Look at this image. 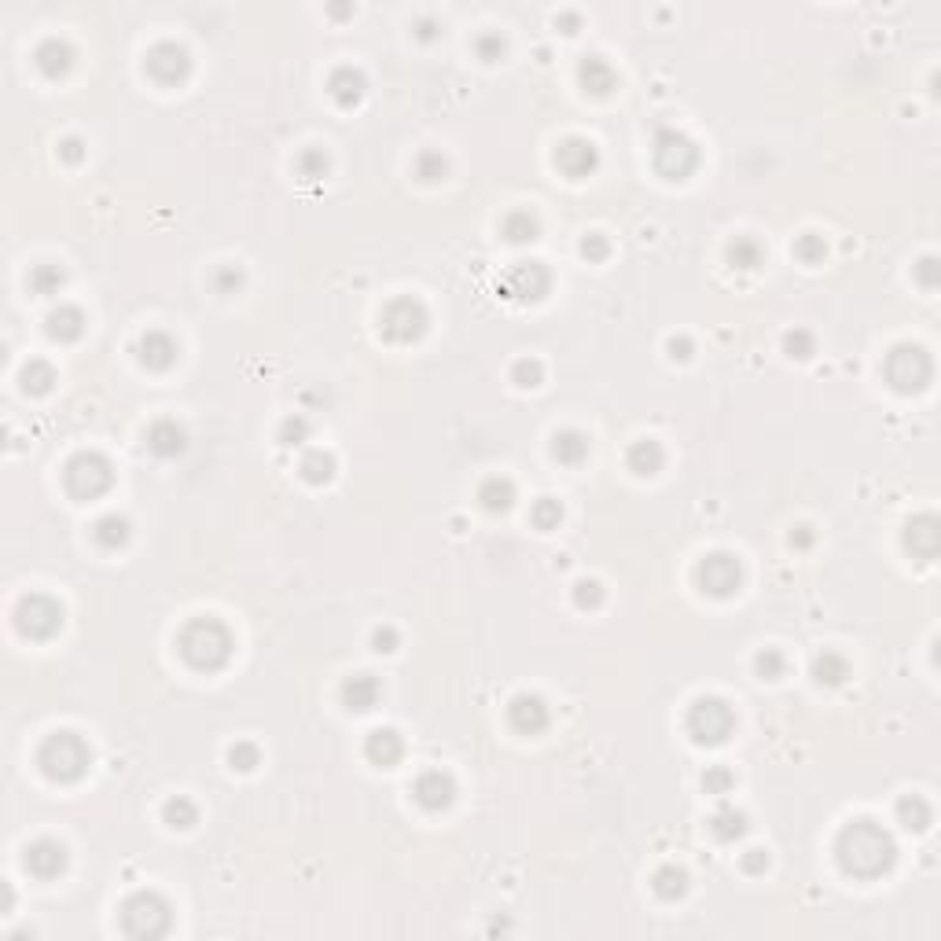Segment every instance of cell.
<instances>
[{
	"label": "cell",
	"mask_w": 941,
	"mask_h": 941,
	"mask_svg": "<svg viewBox=\"0 0 941 941\" xmlns=\"http://www.w3.org/2000/svg\"><path fill=\"white\" fill-rule=\"evenodd\" d=\"M144 74L162 89H177L192 78V52L181 41H155L144 52Z\"/></svg>",
	"instance_id": "obj_12"
},
{
	"label": "cell",
	"mask_w": 941,
	"mask_h": 941,
	"mask_svg": "<svg viewBox=\"0 0 941 941\" xmlns=\"http://www.w3.org/2000/svg\"><path fill=\"white\" fill-rule=\"evenodd\" d=\"M695 585L710 600H732L743 589V559L736 552H706L695 567Z\"/></svg>",
	"instance_id": "obj_11"
},
{
	"label": "cell",
	"mask_w": 941,
	"mask_h": 941,
	"mask_svg": "<svg viewBox=\"0 0 941 941\" xmlns=\"http://www.w3.org/2000/svg\"><path fill=\"white\" fill-rule=\"evenodd\" d=\"M570 596H574V607H581V611H596V607H603V585L596 578H581L574 581V589H570Z\"/></svg>",
	"instance_id": "obj_52"
},
{
	"label": "cell",
	"mask_w": 941,
	"mask_h": 941,
	"mask_svg": "<svg viewBox=\"0 0 941 941\" xmlns=\"http://www.w3.org/2000/svg\"><path fill=\"white\" fill-rule=\"evenodd\" d=\"M59 162H67V166H81L85 162V155H89V148H85V140L81 137H63L56 148Z\"/></svg>",
	"instance_id": "obj_57"
},
{
	"label": "cell",
	"mask_w": 941,
	"mask_h": 941,
	"mask_svg": "<svg viewBox=\"0 0 941 941\" xmlns=\"http://www.w3.org/2000/svg\"><path fill=\"white\" fill-rule=\"evenodd\" d=\"M556 26L563 30V34H578V30H581V15L578 12H559L556 15Z\"/></svg>",
	"instance_id": "obj_62"
},
{
	"label": "cell",
	"mask_w": 941,
	"mask_h": 941,
	"mask_svg": "<svg viewBox=\"0 0 941 941\" xmlns=\"http://www.w3.org/2000/svg\"><path fill=\"white\" fill-rule=\"evenodd\" d=\"M63 489L70 497L89 504V500L107 497L114 489V464L103 453H74L63 467Z\"/></svg>",
	"instance_id": "obj_8"
},
{
	"label": "cell",
	"mask_w": 941,
	"mask_h": 941,
	"mask_svg": "<svg viewBox=\"0 0 941 941\" xmlns=\"http://www.w3.org/2000/svg\"><path fill=\"white\" fill-rule=\"evenodd\" d=\"M471 52H475L478 63H486V67H497L500 59L508 56V37L500 34V30H482V34L471 41Z\"/></svg>",
	"instance_id": "obj_43"
},
{
	"label": "cell",
	"mask_w": 941,
	"mask_h": 941,
	"mask_svg": "<svg viewBox=\"0 0 941 941\" xmlns=\"http://www.w3.org/2000/svg\"><path fill=\"white\" fill-rule=\"evenodd\" d=\"M122 934L133 941H159L173 930V905L159 890H137L118 908Z\"/></svg>",
	"instance_id": "obj_4"
},
{
	"label": "cell",
	"mask_w": 941,
	"mask_h": 941,
	"mask_svg": "<svg viewBox=\"0 0 941 941\" xmlns=\"http://www.w3.org/2000/svg\"><path fill=\"white\" fill-rule=\"evenodd\" d=\"M162 824L170 831H192L199 824V805L188 798V794H173L162 805Z\"/></svg>",
	"instance_id": "obj_40"
},
{
	"label": "cell",
	"mask_w": 941,
	"mask_h": 941,
	"mask_svg": "<svg viewBox=\"0 0 941 941\" xmlns=\"http://www.w3.org/2000/svg\"><path fill=\"white\" fill-rule=\"evenodd\" d=\"M26 287H30L37 298L59 295V291L67 287V269L56 265V261H41V265H34V269L26 273Z\"/></svg>",
	"instance_id": "obj_39"
},
{
	"label": "cell",
	"mask_w": 941,
	"mask_h": 941,
	"mask_svg": "<svg viewBox=\"0 0 941 941\" xmlns=\"http://www.w3.org/2000/svg\"><path fill=\"white\" fill-rule=\"evenodd\" d=\"M328 15H331V19H350V15H353V4H331Z\"/></svg>",
	"instance_id": "obj_63"
},
{
	"label": "cell",
	"mask_w": 941,
	"mask_h": 941,
	"mask_svg": "<svg viewBox=\"0 0 941 941\" xmlns=\"http://www.w3.org/2000/svg\"><path fill=\"white\" fill-rule=\"evenodd\" d=\"M210 284H214V291L221 298H232V295H239V291L247 287V273H243L239 265H217L214 280H210Z\"/></svg>",
	"instance_id": "obj_51"
},
{
	"label": "cell",
	"mask_w": 941,
	"mask_h": 941,
	"mask_svg": "<svg viewBox=\"0 0 941 941\" xmlns=\"http://www.w3.org/2000/svg\"><path fill=\"white\" fill-rule=\"evenodd\" d=\"M74 63H78V48L70 45L67 37H45L34 52V67L41 70L48 81L67 78L70 70H74Z\"/></svg>",
	"instance_id": "obj_21"
},
{
	"label": "cell",
	"mask_w": 941,
	"mask_h": 941,
	"mask_svg": "<svg viewBox=\"0 0 941 941\" xmlns=\"http://www.w3.org/2000/svg\"><path fill=\"white\" fill-rule=\"evenodd\" d=\"M651 890H655L662 901H681L692 890V879L684 872L681 864H662L655 875H651Z\"/></svg>",
	"instance_id": "obj_38"
},
{
	"label": "cell",
	"mask_w": 941,
	"mask_h": 941,
	"mask_svg": "<svg viewBox=\"0 0 941 941\" xmlns=\"http://www.w3.org/2000/svg\"><path fill=\"white\" fill-rule=\"evenodd\" d=\"M578 85L589 92V96H600L603 100V96H614L622 81H618V70H614L607 59L592 52V56H581V63H578Z\"/></svg>",
	"instance_id": "obj_25"
},
{
	"label": "cell",
	"mask_w": 941,
	"mask_h": 941,
	"mask_svg": "<svg viewBox=\"0 0 941 941\" xmlns=\"http://www.w3.org/2000/svg\"><path fill=\"white\" fill-rule=\"evenodd\" d=\"M412 34H416V41H423V45H431V41H438V37H442V23H438L434 15H423L420 23H416V30H412Z\"/></svg>",
	"instance_id": "obj_61"
},
{
	"label": "cell",
	"mask_w": 941,
	"mask_h": 941,
	"mask_svg": "<svg viewBox=\"0 0 941 941\" xmlns=\"http://www.w3.org/2000/svg\"><path fill=\"white\" fill-rule=\"evenodd\" d=\"M309 438H313V423H309V416H302V412L284 416L280 427H276V442L284 445V449H302Z\"/></svg>",
	"instance_id": "obj_42"
},
{
	"label": "cell",
	"mask_w": 941,
	"mask_h": 941,
	"mask_svg": "<svg viewBox=\"0 0 941 941\" xmlns=\"http://www.w3.org/2000/svg\"><path fill=\"white\" fill-rule=\"evenodd\" d=\"M335 471H339V460H335V453H328V449H306L302 460H298V475H302V482H309V486H328L331 478H335Z\"/></svg>",
	"instance_id": "obj_36"
},
{
	"label": "cell",
	"mask_w": 941,
	"mask_h": 941,
	"mask_svg": "<svg viewBox=\"0 0 941 941\" xmlns=\"http://www.w3.org/2000/svg\"><path fill=\"white\" fill-rule=\"evenodd\" d=\"M37 769L45 772V780L59 783V787H70V783H81L85 772L92 769V747L78 732L70 728H56L41 739L37 747Z\"/></svg>",
	"instance_id": "obj_3"
},
{
	"label": "cell",
	"mask_w": 941,
	"mask_h": 941,
	"mask_svg": "<svg viewBox=\"0 0 941 941\" xmlns=\"http://www.w3.org/2000/svg\"><path fill=\"white\" fill-rule=\"evenodd\" d=\"M732 787H736V772L728 769V765H710V769L703 772V791L706 794L725 798V794H732Z\"/></svg>",
	"instance_id": "obj_53"
},
{
	"label": "cell",
	"mask_w": 941,
	"mask_h": 941,
	"mask_svg": "<svg viewBox=\"0 0 941 941\" xmlns=\"http://www.w3.org/2000/svg\"><path fill=\"white\" fill-rule=\"evenodd\" d=\"M787 545H791L794 552H809V548L817 545V530H813L809 522H798L791 530V537H787Z\"/></svg>",
	"instance_id": "obj_59"
},
{
	"label": "cell",
	"mask_w": 941,
	"mask_h": 941,
	"mask_svg": "<svg viewBox=\"0 0 941 941\" xmlns=\"http://www.w3.org/2000/svg\"><path fill=\"white\" fill-rule=\"evenodd\" d=\"M901 545H905V552L916 563H934L941 552V522L938 515H930V511H923V515H916V519L905 522V533H901Z\"/></svg>",
	"instance_id": "obj_17"
},
{
	"label": "cell",
	"mask_w": 941,
	"mask_h": 941,
	"mask_svg": "<svg viewBox=\"0 0 941 941\" xmlns=\"http://www.w3.org/2000/svg\"><path fill=\"white\" fill-rule=\"evenodd\" d=\"M894 817L905 831L923 835V831L934 824V809H930V802L923 798V794H901L897 805H894Z\"/></svg>",
	"instance_id": "obj_33"
},
{
	"label": "cell",
	"mask_w": 941,
	"mask_h": 941,
	"mask_svg": "<svg viewBox=\"0 0 941 941\" xmlns=\"http://www.w3.org/2000/svg\"><path fill=\"white\" fill-rule=\"evenodd\" d=\"M59 383V372L52 368L48 361H41V357H34V361L23 364V372H19V386H23L26 397H45L52 394V386Z\"/></svg>",
	"instance_id": "obj_37"
},
{
	"label": "cell",
	"mask_w": 941,
	"mask_h": 941,
	"mask_svg": "<svg viewBox=\"0 0 941 941\" xmlns=\"http://www.w3.org/2000/svg\"><path fill=\"white\" fill-rule=\"evenodd\" d=\"M295 173L302 177L306 184H320L324 177L331 173V159L324 148H306L302 155L295 159Z\"/></svg>",
	"instance_id": "obj_44"
},
{
	"label": "cell",
	"mask_w": 941,
	"mask_h": 941,
	"mask_svg": "<svg viewBox=\"0 0 941 941\" xmlns=\"http://www.w3.org/2000/svg\"><path fill=\"white\" fill-rule=\"evenodd\" d=\"M85 324L89 320L78 306H59L45 317V335L59 346H70V342H78L85 335Z\"/></svg>",
	"instance_id": "obj_27"
},
{
	"label": "cell",
	"mask_w": 941,
	"mask_h": 941,
	"mask_svg": "<svg viewBox=\"0 0 941 941\" xmlns=\"http://www.w3.org/2000/svg\"><path fill=\"white\" fill-rule=\"evenodd\" d=\"M684 728L695 747H725L736 736V710L721 695H699L684 714Z\"/></svg>",
	"instance_id": "obj_6"
},
{
	"label": "cell",
	"mask_w": 941,
	"mask_h": 941,
	"mask_svg": "<svg viewBox=\"0 0 941 941\" xmlns=\"http://www.w3.org/2000/svg\"><path fill=\"white\" fill-rule=\"evenodd\" d=\"M364 758H368V765H375V769H394V765H401V758H405V739H401V732H397V728H372V732L364 736Z\"/></svg>",
	"instance_id": "obj_24"
},
{
	"label": "cell",
	"mask_w": 941,
	"mask_h": 941,
	"mask_svg": "<svg viewBox=\"0 0 941 941\" xmlns=\"http://www.w3.org/2000/svg\"><path fill=\"white\" fill-rule=\"evenodd\" d=\"M552 162L567 181H589L600 170V148L589 137H563L552 151Z\"/></svg>",
	"instance_id": "obj_14"
},
{
	"label": "cell",
	"mask_w": 941,
	"mask_h": 941,
	"mask_svg": "<svg viewBox=\"0 0 941 941\" xmlns=\"http://www.w3.org/2000/svg\"><path fill=\"white\" fill-rule=\"evenodd\" d=\"M769 864H772L769 850H761V846H754V850H747V853H739V868H743L747 875H765V872H769Z\"/></svg>",
	"instance_id": "obj_58"
},
{
	"label": "cell",
	"mask_w": 941,
	"mask_h": 941,
	"mask_svg": "<svg viewBox=\"0 0 941 941\" xmlns=\"http://www.w3.org/2000/svg\"><path fill=\"white\" fill-rule=\"evenodd\" d=\"M706 828H710V835H714L717 842H739L750 831V820H747V813H743V809L721 802L714 813H710Z\"/></svg>",
	"instance_id": "obj_31"
},
{
	"label": "cell",
	"mask_w": 941,
	"mask_h": 941,
	"mask_svg": "<svg viewBox=\"0 0 941 941\" xmlns=\"http://www.w3.org/2000/svg\"><path fill=\"white\" fill-rule=\"evenodd\" d=\"M651 162H655L658 177L681 184L699 170L703 151H699V144L692 137H684L677 129H658L655 144H651Z\"/></svg>",
	"instance_id": "obj_9"
},
{
	"label": "cell",
	"mask_w": 941,
	"mask_h": 941,
	"mask_svg": "<svg viewBox=\"0 0 941 941\" xmlns=\"http://www.w3.org/2000/svg\"><path fill=\"white\" fill-rule=\"evenodd\" d=\"M581 258L589 261V265H603V261L611 258V239L603 236V232H589V236L581 239Z\"/></svg>",
	"instance_id": "obj_55"
},
{
	"label": "cell",
	"mask_w": 941,
	"mask_h": 941,
	"mask_svg": "<svg viewBox=\"0 0 941 941\" xmlns=\"http://www.w3.org/2000/svg\"><path fill=\"white\" fill-rule=\"evenodd\" d=\"M23 868L41 883H52L70 868V853L59 839H34L23 850Z\"/></svg>",
	"instance_id": "obj_16"
},
{
	"label": "cell",
	"mask_w": 941,
	"mask_h": 941,
	"mask_svg": "<svg viewBox=\"0 0 941 941\" xmlns=\"http://www.w3.org/2000/svg\"><path fill=\"white\" fill-rule=\"evenodd\" d=\"M427 331H431V309L423 306L420 298L397 295L379 313V335L390 346H416Z\"/></svg>",
	"instance_id": "obj_7"
},
{
	"label": "cell",
	"mask_w": 941,
	"mask_h": 941,
	"mask_svg": "<svg viewBox=\"0 0 941 941\" xmlns=\"http://www.w3.org/2000/svg\"><path fill=\"white\" fill-rule=\"evenodd\" d=\"M225 761L232 772H254L261 765V747L250 743V739H236V743L225 750Z\"/></svg>",
	"instance_id": "obj_47"
},
{
	"label": "cell",
	"mask_w": 941,
	"mask_h": 941,
	"mask_svg": "<svg viewBox=\"0 0 941 941\" xmlns=\"http://www.w3.org/2000/svg\"><path fill=\"white\" fill-rule=\"evenodd\" d=\"M809 677H813V684H817V688H842V684L850 681V658L842 655V651H831V647H824V651H817V655H813Z\"/></svg>",
	"instance_id": "obj_26"
},
{
	"label": "cell",
	"mask_w": 941,
	"mask_h": 941,
	"mask_svg": "<svg viewBox=\"0 0 941 941\" xmlns=\"http://www.w3.org/2000/svg\"><path fill=\"white\" fill-rule=\"evenodd\" d=\"M625 467L633 471L636 478H655L662 467H666V449L655 442V438H640L625 449Z\"/></svg>",
	"instance_id": "obj_28"
},
{
	"label": "cell",
	"mask_w": 941,
	"mask_h": 941,
	"mask_svg": "<svg viewBox=\"0 0 941 941\" xmlns=\"http://www.w3.org/2000/svg\"><path fill=\"white\" fill-rule=\"evenodd\" d=\"M63 622H67V611H63V603L56 600V596H48V592H30V596H23V600L15 603V629H19V636H26V640H52V636H59V629H63Z\"/></svg>",
	"instance_id": "obj_10"
},
{
	"label": "cell",
	"mask_w": 941,
	"mask_h": 941,
	"mask_svg": "<svg viewBox=\"0 0 941 941\" xmlns=\"http://www.w3.org/2000/svg\"><path fill=\"white\" fill-rule=\"evenodd\" d=\"M883 379L886 386L901 397L923 394L934 379V361H930L927 346L919 342H897L894 350L883 357Z\"/></svg>",
	"instance_id": "obj_5"
},
{
	"label": "cell",
	"mask_w": 941,
	"mask_h": 941,
	"mask_svg": "<svg viewBox=\"0 0 941 941\" xmlns=\"http://www.w3.org/2000/svg\"><path fill=\"white\" fill-rule=\"evenodd\" d=\"M515 482H511L508 475H489L482 478V486H478V504H482V511H489V515H504V511H511V504H515Z\"/></svg>",
	"instance_id": "obj_34"
},
{
	"label": "cell",
	"mask_w": 941,
	"mask_h": 941,
	"mask_svg": "<svg viewBox=\"0 0 941 941\" xmlns=\"http://www.w3.org/2000/svg\"><path fill=\"white\" fill-rule=\"evenodd\" d=\"M137 361H140V368H148V372L166 375L173 364L181 361V342L162 328L144 331V335L137 339Z\"/></svg>",
	"instance_id": "obj_18"
},
{
	"label": "cell",
	"mask_w": 941,
	"mask_h": 941,
	"mask_svg": "<svg viewBox=\"0 0 941 941\" xmlns=\"http://www.w3.org/2000/svg\"><path fill=\"white\" fill-rule=\"evenodd\" d=\"M787 655H783L780 647H761L758 655H754V673H758V681H783L787 677Z\"/></svg>",
	"instance_id": "obj_45"
},
{
	"label": "cell",
	"mask_w": 941,
	"mask_h": 941,
	"mask_svg": "<svg viewBox=\"0 0 941 941\" xmlns=\"http://www.w3.org/2000/svg\"><path fill=\"white\" fill-rule=\"evenodd\" d=\"M339 699L350 714H368L383 699V681L375 673H350L339 688Z\"/></svg>",
	"instance_id": "obj_23"
},
{
	"label": "cell",
	"mask_w": 941,
	"mask_h": 941,
	"mask_svg": "<svg viewBox=\"0 0 941 941\" xmlns=\"http://www.w3.org/2000/svg\"><path fill=\"white\" fill-rule=\"evenodd\" d=\"M397 647H401V633H397L394 625H375V629H372V651H375V655H394Z\"/></svg>",
	"instance_id": "obj_56"
},
{
	"label": "cell",
	"mask_w": 941,
	"mask_h": 941,
	"mask_svg": "<svg viewBox=\"0 0 941 941\" xmlns=\"http://www.w3.org/2000/svg\"><path fill=\"white\" fill-rule=\"evenodd\" d=\"M177 655L184 658V666H192L195 673H217L225 669L236 655V636L221 618L214 614H195L181 625L177 633Z\"/></svg>",
	"instance_id": "obj_2"
},
{
	"label": "cell",
	"mask_w": 941,
	"mask_h": 941,
	"mask_svg": "<svg viewBox=\"0 0 941 941\" xmlns=\"http://www.w3.org/2000/svg\"><path fill=\"white\" fill-rule=\"evenodd\" d=\"M548 721H552V714H548V703L541 695L522 692L508 703V725H511V732H519V736H541L548 728Z\"/></svg>",
	"instance_id": "obj_19"
},
{
	"label": "cell",
	"mask_w": 941,
	"mask_h": 941,
	"mask_svg": "<svg viewBox=\"0 0 941 941\" xmlns=\"http://www.w3.org/2000/svg\"><path fill=\"white\" fill-rule=\"evenodd\" d=\"M794 258L802 261V265H824V258H828V239L820 236V232L794 236Z\"/></svg>",
	"instance_id": "obj_46"
},
{
	"label": "cell",
	"mask_w": 941,
	"mask_h": 941,
	"mask_svg": "<svg viewBox=\"0 0 941 941\" xmlns=\"http://www.w3.org/2000/svg\"><path fill=\"white\" fill-rule=\"evenodd\" d=\"M328 96H331L335 107L353 111V107L368 96V78H364V70L353 67V63H339V67L328 74Z\"/></svg>",
	"instance_id": "obj_20"
},
{
	"label": "cell",
	"mask_w": 941,
	"mask_h": 941,
	"mask_svg": "<svg viewBox=\"0 0 941 941\" xmlns=\"http://www.w3.org/2000/svg\"><path fill=\"white\" fill-rule=\"evenodd\" d=\"M511 383L519 386V390H537V386L545 383V364L537 361V357H519V361L511 364Z\"/></svg>",
	"instance_id": "obj_50"
},
{
	"label": "cell",
	"mask_w": 941,
	"mask_h": 941,
	"mask_svg": "<svg viewBox=\"0 0 941 941\" xmlns=\"http://www.w3.org/2000/svg\"><path fill=\"white\" fill-rule=\"evenodd\" d=\"M530 522H533V530H541V533L559 530V522H563V504H559L556 497H541V500H533V508H530Z\"/></svg>",
	"instance_id": "obj_48"
},
{
	"label": "cell",
	"mask_w": 941,
	"mask_h": 941,
	"mask_svg": "<svg viewBox=\"0 0 941 941\" xmlns=\"http://www.w3.org/2000/svg\"><path fill=\"white\" fill-rule=\"evenodd\" d=\"M92 541H96L103 552H118V548H125L133 541V522L125 519V515H118V511L100 515L96 526H92Z\"/></svg>",
	"instance_id": "obj_32"
},
{
	"label": "cell",
	"mask_w": 941,
	"mask_h": 941,
	"mask_svg": "<svg viewBox=\"0 0 941 941\" xmlns=\"http://www.w3.org/2000/svg\"><path fill=\"white\" fill-rule=\"evenodd\" d=\"M449 159H445L442 151H434V148H427V151H420L416 155V162H412V173H416V181L420 184H442L445 177H449Z\"/></svg>",
	"instance_id": "obj_41"
},
{
	"label": "cell",
	"mask_w": 941,
	"mask_h": 941,
	"mask_svg": "<svg viewBox=\"0 0 941 941\" xmlns=\"http://www.w3.org/2000/svg\"><path fill=\"white\" fill-rule=\"evenodd\" d=\"M912 276H916V284L923 287V291H938L941 287V261L934 258V254H923V258L912 265Z\"/></svg>",
	"instance_id": "obj_54"
},
{
	"label": "cell",
	"mask_w": 941,
	"mask_h": 941,
	"mask_svg": "<svg viewBox=\"0 0 941 941\" xmlns=\"http://www.w3.org/2000/svg\"><path fill=\"white\" fill-rule=\"evenodd\" d=\"M456 794H460V787H456L453 772L445 769H423L416 780H412V802L420 805L423 813H445V809H453Z\"/></svg>",
	"instance_id": "obj_15"
},
{
	"label": "cell",
	"mask_w": 941,
	"mask_h": 941,
	"mask_svg": "<svg viewBox=\"0 0 941 941\" xmlns=\"http://www.w3.org/2000/svg\"><path fill=\"white\" fill-rule=\"evenodd\" d=\"M783 353H787L791 361H809V357L817 353V335L809 328H791L783 335Z\"/></svg>",
	"instance_id": "obj_49"
},
{
	"label": "cell",
	"mask_w": 941,
	"mask_h": 941,
	"mask_svg": "<svg viewBox=\"0 0 941 941\" xmlns=\"http://www.w3.org/2000/svg\"><path fill=\"white\" fill-rule=\"evenodd\" d=\"M725 261L736 273H754L765 265V247L754 236H732L725 247Z\"/></svg>",
	"instance_id": "obj_35"
},
{
	"label": "cell",
	"mask_w": 941,
	"mask_h": 941,
	"mask_svg": "<svg viewBox=\"0 0 941 941\" xmlns=\"http://www.w3.org/2000/svg\"><path fill=\"white\" fill-rule=\"evenodd\" d=\"M500 236L508 239L511 247H526L533 239H541V217L533 214V210H526V206H515V210H508L504 221H500Z\"/></svg>",
	"instance_id": "obj_30"
},
{
	"label": "cell",
	"mask_w": 941,
	"mask_h": 941,
	"mask_svg": "<svg viewBox=\"0 0 941 941\" xmlns=\"http://www.w3.org/2000/svg\"><path fill=\"white\" fill-rule=\"evenodd\" d=\"M548 449H552V456H556L563 467H581L585 460H589L592 442H589V434H585V431H578V427H567V431L552 434V445H548Z\"/></svg>",
	"instance_id": "obj_29"
},
{
	"label": "cell",
	"mask_w": 941,
	"mask_h": 941,
	"mask_svg": "<svg viewBox=\"0 0 941 941\" xmlns=\"http://www.w3.org/2000/svg\"><path fill=\"white\" fill-rule=\"evenodd\" d=\"M897 839L872 817H853L835 835V864L857 883H875L897 868Z\"/></svg>",
	"instance_id": "obj_1"
},
{
	"label": "cell",
	"mask_w": 941,
	"mask_h": 941,
	"mask_svg": "<svg viewBox=\"0 0 941 941\" xmlns=\"http://www.w3.org/2000/svg\"><path fill=\"white\" fill-rule=\"evenodd\" d=\"M666 353H669V361H692V353H695V342L688 339V335H673V339L666 342Z\"/></svg>",
	"instance_id": "obj_60"
},
{
	"label": "cell",
	"mask_w": 941,
	"mask_h": 941,
	"mask_svg": "<svg viewBox=\"0 0 941 941\" xmlns=\"http://www.w3.org/2000/svg\"><path fill=\"white\" fill-rule=\"evenodd\" d=\"M500 291H504V298L522 302V306L545 302L548 291H552V273H548L545 261H515L500 280Z\"/></svg>",
	"instance_id": "obj_13"
},
{
	"label": "cell",
	"mask_w": 941,
	"mask_h": 941,
	"mask_svg": "<svg viewBox=\"0 0 941 941\" xmlns=\"http://www.w3.org/2000/svg\"><path fill=\"white\" fill-rule=\"evenodd\" d=\"M144 445H148V453L159 456V460H177V456L188 449V431H184L173 416H159V420L148 427V434H144Z\"/></svg>",
	"instance_id": "obj_22"
}]
</instances>
